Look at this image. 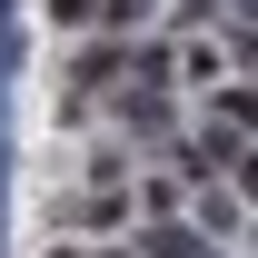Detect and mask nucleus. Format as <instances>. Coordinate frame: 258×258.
Returning <instances> with one entry per match:
<instances>
[{
    "mask_svg": "<svg viewBox=\"0 0 258 258\" xmlns=\"http://www.w3.org/2000/svg\"><path fill=\"white\" fill-rule=\"evenodd\" d=\"M50 30H99V0H50Z\"/></svg>",
    "mask_w": 258,
    "mask_h": 258,
    "instance_id": "obj_3",
    "label": "nucleus"
},
{
    "mask_svg": "<svg viewBox=\"0 0 258 258\" xmlns=\"http://www.w3.org/2000/svg\"><path fill=\"white\" fill-rule=\"evenodd\" d=\"M189 258H209V248H189Z\"/></svg>",
    "mask_w": 258,
    "mask_h": 258,
    "instance_id": "obj_5",
    "label": "nucleus"
},
{
    "mask_svg": "<svg viewBox=\"0 0 258 258\" xmlns=\"http://www.w3.org/2000/svg\"><path fill=\"white\" fill-rule=\"evenodd\" d=\"M189 248H199V228H179V219H159L149 238H139V258H189Z\"/></svg>",
    "mask_w": 258,
    "mask_h": 258,
    "instance_id": "obj_2",
    "label": "nucleus"
},
{
    "mask_svg": "<svg viewBox=\"0 0 258 258\" xmlns=\"http://www.w3.org/2000/svg\"><path fill=\"white\" fill-rule=\"evenodd\" d=\"M50 258H80V248H50Z\"/></svg>",
    "mask_w": 258,
    "mask_h": 258,
    "instance_id": "obj_4",
    "label": "nucleus"
},
{
    "mask_svg": "<svg viewBox=\"0 0 258 258\" xmlns=\"http://www.w3.org/2000/svg\"><path fill=\"white\" fill-rule=\"evenodd\" d=\"M109 80H129V50H119V40H90V50L70 60V99H99Z\"/></svg>",
    "mask_w": 258,
    "mask_h": 258,
    "instance_id": "obj_1",
    "label": "nucleus"
}]
</instances>
